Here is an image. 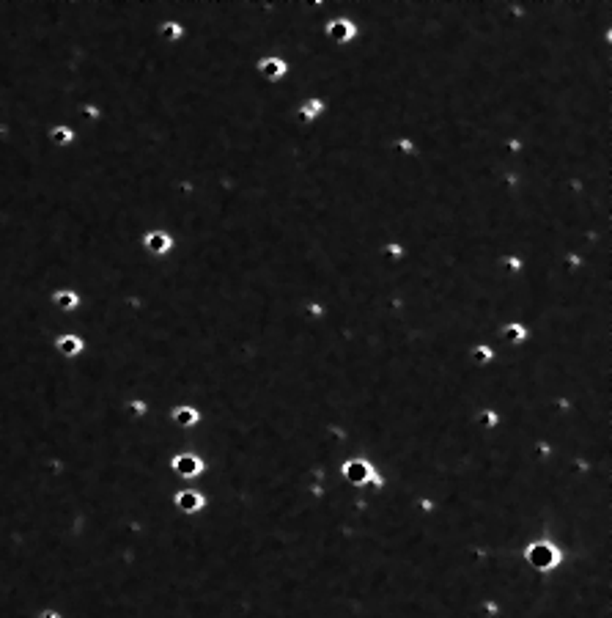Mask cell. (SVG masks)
Returning <instances> with one entry per match:
<instances>
[{"instance_id":"1","label":"cell","mask_w":612,"mask_h":618,"mask_svg":"<svg viewBox=\"0 0 612 618\" xmlns=\"http://www.w3.org/2000/svg\"><path fill=\"white\" fill-rule=\"evenodd\" d=\"M524 563L530 571L535 574H554L563 563H565V549L557 547L552 538H532L527 547H524Z\"/></svg>"},{"instance_id":"2","label":"cell","mask_w":612,"mask_h":618,"mask_svg":"<svg viewBox=\"0 0 612 618\" xmlns=\"http://www.w3.org/2000/svg\"><path fill=\"white\" fill-rule=\"evenodd\" d=\"M321 36L332 44V47H346L357 38V22L343 11V14H332L324 25H321Z\"/></svg>"},{"instance_id":"3","label":"cell","mask_w":612,"mask_h":618,"mask_svg":"<svg viewBox=\"0 0 612 618\" xmlns=\"http://www.w3.org/2000/svg\"><path fill=\"white\" fill-rule=\"evenodd\" d=\"M316 88H318V85H316ZM324 113H327V99H324L318 91L305 93V96L294 104V121H296L299 126H313Z\"/></svg>"},{"instance_id":"4","label":"cell","mask_w":612,"mask_h":618,"mask_svg":"<svg viewBox=\"0 0 612 618\" xmlns=\"http://www.w3.org/2000/svg\"><path fill=\"white\" fill-rule=\"evenodd\" d=\"M173 236L165 231V228H145L143 233H140V247H143V253L145 255H151V258H165V255H170L173 253Z\"/></svg>"},{"instance_id":"5","label":"cell","mask_w":612,"mask_h":618,"mask_svg":"<svg viewBox=\"0 0 612 618\" xmlns=\"http://www.w3.org/2000/svg\"><path fill=\"white\" fill-rule=\"evenodd\" d=\"M340 475L349 486H368L376 475V467H373V461H368L362 456H354V459H346L340 464Z\"/></svg>"},{"instance_id":"6","label":"cell","mask_w":612,"mask_h":618,"mask_svg":"<svg viewBox=\"0 0 612 618\" xmlns=\"http://www.w3.org/2000/svg\"><path fill=\"white\" fill-rule=\"evenodd\" d=\"M288 60L277 52H266L255 60V74L263 80V82H283L288 77Z\"/></svg>"},{"instance_id":"7","label":"cell","mask_w":612,"mask_h":618,"mask_svg":"<svg viewBox=\"0 0 612 618\" xmlns=\"http://www.w3.org/2000/svg\"><path fill=\"white\" fill-rule=\"evenodd\" d=\"M497 341L505 346H524L530 341V327L524 321H502L497 327Z\"/></svg>"},{"instance_id":"8","label":"cell","mask_w":612,"mask_h":618,"mask_svg":"<svg viewBox=\"0 0 612 618\" xmlns=\"http://www.w3.org/2000/svg\"><path fill=\"white\" fill-rule=\"evenodd\" d=\"M44 137L49 140L52 148H69V146L74 143L77 132H74V126H69L66 121H55V124L47 126V135H44Z\"/></svg>"},{"instance_id":"9","label":"cell","mask_w":612,"mask_h":618,"mask_svg":"<svg viewBox=\"0 0 612 618\" xmlns=\"http://www.w3.org/2000/svg\"><path fill=\"white\" fill-rule=\"evenodd\" d=\"M49 302H52V308H55V310L71 313V310H77V308H80L82 297L77 294V288H55V291L49 294Z\"/></svg>"},{"instance_id":"10","label":"cell","mask_w":612,"mask_h":618,"mask_svg":"<svg viewBox=\"0 0 612 618\" xmlns=\"http://www.w3.org/2000/svg\"><path fill=\"white\" fill-rule=\"evenodd\" d=\"M467 357H469V365H472V368H483V365H491V363L497 360V352H494V346H491V343H486V341H475V343L469 346Z\"/></svg>"},{"instance_id":"11","label":"cell","mask_w":612,"mask_h":618,"mask_svg":"<svg viewBox=\"0 0 612 618\" xmlns=\"http://www.w3.org/2000/svg\"><path fill=\"white\" fill-rule=\"evenodd\" d=\"M173 470H176L181 478H195V475H200L203 461H200L195 453H181V456L173 459Z\"/></svg>"},{"instance_id":"12","label":"cell","mask_w":612,"mask_h":618,"mask_svg":"<svg viewBox=\"0 0 612 618\" xmlns=\"http://www.w3.org/2000/svg\"><path fill=\"white\" fill-rule=\"evenodd\" d=\"M173 503H176V508L184 511V514H198V511L203 508V494L195 492V489H184V492H178V494L173 497Z\"/></svg>"},{"instance_id":"13","label":"cell","mask_w":612,"mask_h":618,"mask_svg":"<svg viewBox=\"0 0 612 618\" xmlns=\"http://www.w3.org/2000/svg\"><path fill=\"white\" fill-rule=\"evenodd\" d=\"M472 420H475V426H478V428H483V431H494V428L499 426V420H502V412H499L497 407H483V409H478V412L472 415Z\"/></svg>"},{"instance_id":"14","label":"cell","mask_w":612,"mask_h":618,"mask_svg":"<svg viewBox=\"0 0 612 618\" xmlns=\"http://www.w3.org/2000/svg\"><path fill=\"white\" fill-rule=\"evenodd\" d=\"M55 349H58L60 354H66V357H74V354H80V349H82V338H77V335H71V332H63V335L55 338Z\"/></svg>"},{"instance_id":"15","label":"cell","mask_w":612,"mask_h":618,"mask_svg":"<svg viewBox=\"0 0 612 618\" xmlns=\"http://www.w3.org/2000/svg\"><path fill=\"white\" fill-rule=\"evenodd\" d=\"M524 255H519V253H505V255H499V269L505 272V275H510V277H516V275H521L524 272Z\"/></svg>"},{"instance_id":"16","label":"cell","mask_w":612,"mask_h":618,"mask_svg":"<svg viewBox=\"0 0 612 618\" xmlns=\"http://www.w3.org/2000/svg\"><path fill=\"white\" fill-rule=\"evenodd\" d=\"M173 420H176V426L189 428V426H195V423L200 420V415H198V409H192V407H178V409L173 412Z\"/></svg>"}]
</instances>
